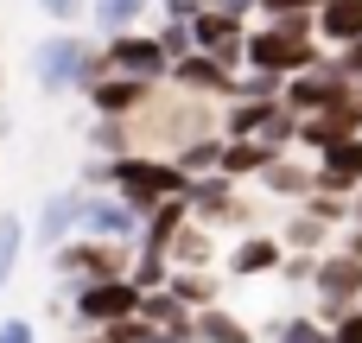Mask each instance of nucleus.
Here are the masks:
<instances>
[{"instance_id": "f257e3e1", "label": "nucleus", "mask_w": 362, "mask_h": 343, "mask_svg": "<svg viewBox=\"0 0 362 343\" xmlns=\"http://www.w3.org/2000/svg\"><path fill=\"white\" fill-rule=\"evenodd\" d=\"M318 57V13H286V19H261L248 25L242 45V70H267V76H299Z\"/></svg>"}, {"instance_id": "f03ea898", "label": "nucleus", "mask_w": 362, "mask_h": 343, "mask_svg": "<svg viewBox=\"0 0 362 343\" xmlns=\"http://www.w3.org/2000/svg\"><path fill=\"white\" fill-rule=\"evenodd\" d=\"M108 191L127 197L140 216H153L165 197H185L191 191V172L178 159H165V153H127V159H115V185Z\"/></svg>"}, {"instance_id": "7ed1b4c3", "label": "nucleus", "mask_w": 362, "mask_h": 343, "mask_svg": "<svg viewBox=\"0 0 362 343\" xmlns=\"http://www.w3.org/2000/svg\"><path fill=\"white\" fill-rule=\"evenodd\" d=\"M95 64H102V51H95L83 32H45V38L32 45V83H38L45 95L83 89V83L95 76Z\"/></svg>"}, {"instance_id": "20e7f679", "label": "nucleus", "mask_w": 362, "mask_h": 343, "mask_svg": "<svg viewBox=\"0 0 362 343\" xmlns=\"http://www.w3.org/2000/svg\"><path fill=\"white\" fill-rule=\"evenodd\" d=\"M140 306H146V293H140L127 274L76 280V299H70V312H76L83 331H108V325H121V318H140Z\"/></svg>"}, {"instance_id": "39448f33", "label": "nucleus", "mask_w": 362, "mask_h": 343, "mask_svg": "<svg viewBox=\"0 0 362 343\" xmlns=\"http://www.w3.org/2000/svg\"><path fill=\"white\" fill-rule=\"evenodd\" d=\"M356 95V83H350V70L344 64H331V57H312L299 76H286L280 83V102L305 121V115H325V108H337V102H350Z\"/></svg>"}, {"instance_id": "423d86ee", "label": "nucleus", "mask_w": 362, "mask_h": 343, "mask_svg": "<svg viewBox=\"0 0 362 343\" xmlns=\"http://www.w3.org/2000/svg\"><path fill=\"white\" fill-rule=\"evenodd\" d=\"M312 293H318L325 325L344 318L350 306H362V255H356V248H325L318 267H312Z\"/></svg>"}, {"instance_id": "0eeeda50", "label": "nucleus", "mask_w": 362, "mask_h": 343, "mask_svg": "<svg viewBox=\"0 0 362 343\" xmlns=\"http://www.w3.org/2000/svg\"><path fill=\"white\" fill-rule=\"evenodd\" d=\"M102 64L121 70V76H140V83H153V89L172 76V51L159 45V32H140V25H134V32H108V38H102Z\"/></svg>"}, {"instance_id": "6e6552de", "label": "nucleus", "mask_w": 362, "mask_h": 343, "mask_svg": "<svg viewBox=\"0 0 362 343\" xmlns=\"http://www.w3.org/2000/svg\"><path fill=\"white\" fill-rule=\"evenodd\" d=\"M140 229H146V216H140L127 197H115V191H89V204H83V236L134 248V242H140Z\"/></svg>"}, {"instance_id": "1a4fd4ad", "label": "nucleus", "mask_w": 362, "mask_h": 343, "mask_svg": "<svg viewBox=\"0 0 362 343\" xmlns=\"http://www.w3.org/2000/svg\"><path fill=\"white\" fill-rule=\"evenodd\" d=\"M172 89H191V95H223L229 102V89H235V70L216 57V51H185V57H172V76H165Z\"/></svg>"}, {"instance_id": "9d476101", "label": "nucleus", "mask_w": 362, "mask_h": 343, "mask_svg": "<svg viewBox=\"0 0 362 343\" xmlns=\"http://www.w3.org/2000/svg\"><path fill=\"white\" fill-rule=\"evenodd\" d=\"M83 95H89V108H95V115H140V102L153 95V83H140V76H121V70L95 64V76L83 83Z\"/></svg>"}, {"instance_id": "9b49d317", "label": "nucleus", "mask_w": 362, "mask_h": 343, "mask_svg": "<svg viewBox=\"0 0 362 343\" xmlns=\"http://www.w3.org/2000/svg\"><path fill=\"white\" fill-rule=\"evenodd\" d=\"M83 204H89V191H51L38 204V223H32L38 248H64L70 236H83Z\"/></svg>"}, {"instance_id": "f8f14e48", "label": "nucleus", "mask_w": 362, "mask_h": 343, "mask_svg": "<svg viewBox=\"0 0 362 343\" xmlns=\"http://www.w3.org/2000/svg\"><path fill=\"white\" fill-rule=\"evenodd\" d=\"M57 274H64V280H102V274H121V242L70 236V242L57 248Z\"/></svg>"}, {"instance_id": "ddd939ff", "label": "nucleus", "mask_w": 362, "mask_h": 343, "mask_svg": "<svg viewBox=\"0 0 362 343\" xmlns=\"http://www.w3.org/2000/svg\"><path fill=\"white\" fill-rule=\"evenodd\" d=\"M280 261H286V242L267 236V229H248V236L235 242V255H229V274H235V280H274Z\"/></svg>"}, {"instance_id": "4468645a", "label": "nucleus", "mask_w": 362, "mask_h": 343, "mask_svg": "<svg viewBox=\"0 0 362 343\" xmlns=\"http://www.w3.org/2000/svg\"><path fill=\"white\" fill-rule=\"evenodd\" d=\"M312 191H337V197L362 191V134H350V140H337V146L318 153V185Z\"/></svg>"}, {"instance_id": "2eb2a0df", "label": "nucleus", "mask_w": 362, "mask_h": 343, "mask_svg": "<svg viewBox=\"0 0 362 343\" xmlns=\"http://www.w3.org/2000/svg\"><path fill=\"white\" fill-rule=\"evenodd\" d=\"M318 45H325V51L362 45V0H325V6H318Z\"/></svg>"}, {"instance_id": "dca6fc26", "label": "nucleus", "mask_w": 362, "mask_h": 343, "mask_svg": "<svg viewBox=\"0 0 362 343\" xmlns=\"http://www.w3.org/2000/svg\"><path fill=\"white\" fill-rule=\"evenodd\" d=\"M274 153H280L274 140H255V134H235V140H223V165H216V172L242 185V178H261V165H267Z\"/></svg>"}, {"instance_id": "f3484780", "label": "nucleus", "mask_w": 362, "mask_h": 343, "mask_svg": "<svg viewBox=\"0 0 362 343\" xmlns=\"http://www.w3.org/2000/svg\"><path fill=\"white\" fill-rule=\"evenodd\" d=\"M191 337H197V343H255V331H248L242 312H229V306H204V312L191 318Z\"/></svg>"}, {"instance_id": "a211bd4d", "label": "nucleus", "mask_w": 362, "mask_h": 343, "mask_svg": "<svg viewBox=\"0 0 362 343\" xmlns=\"http://www.w3.org/2000/svg\"><path fill=\"white\" fill-rule=\"evenodd\" d=\"M159 0H89V25L108 38V32H134V25H146V13H153Z\"/></svg>"}, {"instance_id": "6ab92c4d", "label": "nucleus", "mask_w": 362, "mask_h": 343, "mask_svg": "<svg viewBox=\"0 0 362 343\" xmlns=\"http://www.w3.org/2000/svg\"><path fill=\"white\" fill-rule=\"evenodd\" d=\"M331 229H337V223H325V216H312V210L299 204V216L286 223V248H305V255H325V248H331Z\"/></svg>"}, {"instance_id": "aec40b11", "label": "nucleus", "mask_w": 362, "mask_h": 343, "mask_svg": "<svg viewBox=\"0 0 362 343\" xmlns=\"http://www.w3.org/2000/svg\"><path fill=\"white\" fill-rule=\"evenodd\" d=\"M165 293H172L178 306H191V312H204V306H216V280H210V274H191V267H172V280H165Z\"/></svg>"}, {"instance_id": "412c9836", "label": "nucleus", "mask_w": 362, "mask_h": 343, "mask_svg": "<svg viewBox=\"0 0 362 343\" xmlns=\"http://www.w3.org/2000/svg\"><path fill=\"white\" fill-rule=\"evenodd\" d=\"M19 255H25V223H19V216H0V293L13 286Z\"/></svg>"}, {"instance_id": "4be33fe9", "label": "nucleus", "mask_w": 362, "mask_h": 343, "mask_svg": "<svg viewBox=\"0 0 362 343\" xmlns=\"http://www.w3.org/2000/svg\"><path fill=\"white\" fill-rule=\"evenodd\" d=\"M274 343H331V325H325V318L293 312V318H280V325H274Z\"/></svg>"}, {"instance_id": "5701e85b", "label": "nucleus", "mask_w": 362, "mask_h": 343, "mask_svg": "<svg viewBox=\"0 0 362 343\" xmlns=\"http://www.w3.org/2000/svg\"><path fill=\"white\" fill-rule=\"evenodd\" d=\"M57 25H76V19H89V0H38Z\"/></svg>"}, {"instance_id": "b1692460", "label": "nucleus", "mask_w": 362, "mask_h": 343, "mask_svg": "<svg viewBox=\"0 0 362 343\" xmlns=\"http://www.w3.org/2000/svg\"><path fill=\"white\" fill-rule=\"evenodd\" d=\"M331 343H362V306H350L344 318H331Z\"/></svg>"}, {"instance_id": "393cba45", "label": "nucleus", "mask_w": 362, "mask_h": 343, "mask_svg": "<svg viewBox=\"0 0 362 343\" xmlns=\"http://www.w3.org/2000/svg\"><path fill=\"white\" fill-rule=\"evenodd\" d=\"M0 343H38V325L32 318H0Z\"/></svg>"}, {"instance_id": "a878e982", "label": "nucleus", "mask_w": 362, "mask_h": 343, "mask_svg": "<svg viewBox=\"0 0 362 343\" xmlns=\"http://www.w3.org/2000/svg\"><path fill=\"white\" fill-rule=\"evenodd\" d=\"M216 6H223V13H235L242 25H248V19H261V0H216Z\"/></svg>"}, {"instance_id": "bb28decb", "label": "nucleus", "mask_w": 362, "mask_h": 343, "mask_svg": "<svg viewBox=\"0 0 362 343\" xmlns=\"http://www.w3.org/2000/svg\"><path fill=\"white\" fill-rule=\"evenodd\" d=\"M350 229H362V191H350Z\"/></svg>"}, {"instance_id": "cd10ccee", "label": "nucleus", "mask_w": 362, "mask_h": 343, "mask_svg": "<svg viewBox=\"0 0 362 343\" xmlns=\"http://www.w3.org/2000/svg\"><path fill=\"white\" fill-rule=\"evenodd\" d=\"M344 248H356V255H362V236H350V242H344Z\"/></svg>"}, {"instance_id": "c85d7f7f", "label": "nucleus", "mask_w": 362, "mask_h": 343, "mask_svg": "<svg viewBox=\"0 0 362 343\" xmlns=\"http://www.w3.org/2000/svg\"><path fill=\"white\" fill-rule=\"evenodd\" d=\"M197 6H216V0H197Z\"/></svg>"}, {"instance_id": "c756f323", "label": "nucleus", "mask_w": 362, "mask_h": 343, "mask_svg": "<svg viewBox=\"0 0 362 343\" xmlns=\"http://www.w3.org/2000/svg\"><path fill=\"white\" fill-rule=\"evenodd\" d=\"M255 343H261V337H255ZM267 343H274V337H267Z\"/></svg>"}]
</instances>
